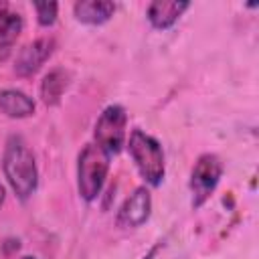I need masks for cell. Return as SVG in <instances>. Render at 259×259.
Returning a JSON list of instances; mask_svg holds the SVG:
<instances>
[{
	"label": "cell",
	"mask_w": 259,
	"mask_h": 259,
	"mask_svg": "<svg viewBox=\"0 0 259 259\" xmlns=\"http://www.w3.org/2000/svg\"><path fill=\"white\" fill-rule=\"evenodd\" d=\"M73 12H75V18L79 22L103 24L113 16L115 4L107 2V0H79V2H75Z\"/></svg>",
	"instance_id": "11"
},
{
	"label": "cell",
	"mask_w": 259,
	"mask_h": 259,
	"mask_svg": "<svg viewBox=\"0 0 259 259\" xmlns=\"http://www.w3.org/2000/svg\"><path fill=\"white\" fill-rule=\"evenodd\" d=\"M34 12H36V20L40 26H53L57 20V10L59 4L57 2H34Z\"/></svg>",
	"instance_id": "13"
},
{
	"label": "cell",
	"mask_w": 259,
	"mask_h": 259,
	"mask_svg": "<svg viewBox=\"0 0 259 259\" xmlns=\"http://www.w3.org/2000/svg\"><path fill=\"white\" fill-rule=\"evenodd\" d=\"M4 176L20 200H26L34 194L38 186V168L32 150L24 142L22 136L12 134L6 140L4 156H2Z\"/></svg>",
	"instance_id": "1"
},
{
	"label": "cell",
	"mask_w": 259,
	"mask_h": 259,
	"mask_svg": "<svg viewBox=\"0 0 259 259\" xmlns=\"http://www.w3.org/2000/svg\"><path fill=\"white\" fill-rule=\"evenodd\" d=\"M20 259H36V257H30V255H24V257H20Z\"/></svg>",
	"instance_id": "16"
},
{
	"label": "cell",
	"mask_w": 259,
	"mask_h": 259,
	"mask_svg": "<svg viewBox=\"0 0 259 259\" xmlns=\"http://www.w3.org/2000/svg\"><path fill=\"white\" fill-rule=\"evenodd\" d=\"M152 212V196L146 186H138L119 206L117 225L123 229H136L148 221Z\"/></svg>",
	"instance_id": "7"
},
{
	"label": "cell",
	"mask_w": 259,
	"mask_h": 259,
	"mask_svg": "<svg viewBox=\"0 0 259 259\" xmlns=\"http://www.w3.org/2000/svg\"><path fill=\"white\" fill-rule=\"evenodd\" d=\"M34 109H36L34 99L28 97L24 91H20V89H2L0 91V113H4L6 117H12V119L30 117L34 113Z\"/></svg>",
	"instance_id": "10"
},
{
	"label": "cell",
	"mask_w": 259,
	"mask_h": 259,
	"mask_svg": "<svg viewBox=\"0 0 259 259\" xmlns=\"http://www.w3.org/2000/svg\"><path fill=\"white\" fill-rule=\"evenodd\" d=\"M111 156L97 144H87L77 158V190L83 200L93 202L105 184Z\"/></svg>",
	"instance_id": "2"
},
{
	"label": "cell",
	"mask_w": 259,
	"mask_h": 259,
	"mask_svg": "<svg viewBox=\"0 0 259 259\" xmlns=\"http://www.w3.org/2000/svg\"><path fill=\"white\" fill-rule=\"evenodd\" d=\"M4 196H6V190H4V186L0 184V206H2V202H4Z\"/></svg>",
	"instance_id": "15"
},
{
	"label": "cell",
	"mask_w": 259,
	"mask_h": 259,
	"mask_svg": "<svg viewBox=\"0 0 259 259\" xmlns=\"http://www.w3.org/2000/svg\"><path fill=\"white\" fill-rule=\"evenodd\" d=\"M127 150L140 176L150 186H158L164 180V172H166L164 150L160 142L142 130H132L127 138Z\"/></svg>",
	"instance_id": "3"
},
{
	"label": "cell",
	"mask_w": 259,
	"mask_h": 259,
	"mask_svg": "<svg viewBox=\"0 0 259 259\" xmlns=\"http://www.w3.org/2000/svg\"><path fill=\"white\" fill-rule=\"evenodd\" d=\"M22 14L8 2L0 0V63L6 61L22 32Z\"/></svg>",
	"instance_id": "8"
},
{
	"label": "cell",
	"mask_w": 259,
	"mask_h": 259,
	"mask_svg": "<svg viewBox=\"0 0 259 259\" xmlns=\"http://www.w3.org/2000/svg\"><path fill=\"white\" fill-rule=\"evenodd\" d=\"M188 6H190V2H184V0H154V2H150L146 16L154 28L166 30L182 16V12Z\"/></svg>",
	"instance_id": "9"
},
{
	"label": "cell",
	"mask_w": 259,
	"mask_h": 259,
	"mask_svg": "<svg viewBox=\"0 0 259 259\" xmlns=\"http://www.w3.org/2000/svg\"><path fill=\"white\" fill-rule=\"evenodd\" d=\"M69 73L65 69H53L40 81V99L45 105H57L69 87Z\"/></svg>",
	"instance_id": "12"
},
{
	"label": "cell",
	"mask_w": 259,
	"mask_h": 259,
	"mask_svg": "<svg viewBox=\"0 0 259 259\" xmlns=\"http://www.w3.org/2000/svg\"><path fill=\"white\" fill-rule=\"evenodd\" d=\"M55 38L53 36H40L20 49L14 61V73L18 77H32L55 53Z\"/></svg>",
	"instance_id": "6"
},
{
	"label": "cell",
	"mask_w": 259,
	"mask_h": 259,
	"mask_svg": "<svg viewBox=\"0 0 259 259\" xmlns=\"http://www.w3.org/2000/svg\"><path fill=\"white\" fill-rule=\"evenodd\" d=\"M158 247H160V245H156V247H152V249H150V251L146 253V257H144V259H156V253H158Z\"/></svg>",
	"instance_id": "14"
},
{
	"label": "cell",
	"mask_w": 259,
	"mask_h": 259,
	"mask_svg": "<svg viewBox=\"0 0 259 259\" xmlns=\"http://www.w3.org/2000/svg\"><path fill=\"white\" fill-rule=\"evenodd\" d=\"M223 176V162L214 154H202L194 162L192 174H190V194H192V206H202L210 194L214 192L219 180Z\"/></svg>",
	"instance_id": "5"
},
{
	"label": "cell",
	"mask_w": 259,
	"mask_h": 259,
	"mask_svg": "<svg viewBox=\"0 0 259 259\" xmlns=\"http://www.w3.org/2000/svg\"><path fill=\"white\" fill-rule=\"evenodd\" d=\"M125 125H127L125 109L117 103L107 105L101 111V115L97 117L95 127H93L95 144L101 150H105L109 156L119 154L125 144Z\"/></svg>",
	"instance_id": "4"
}]
</instances>
